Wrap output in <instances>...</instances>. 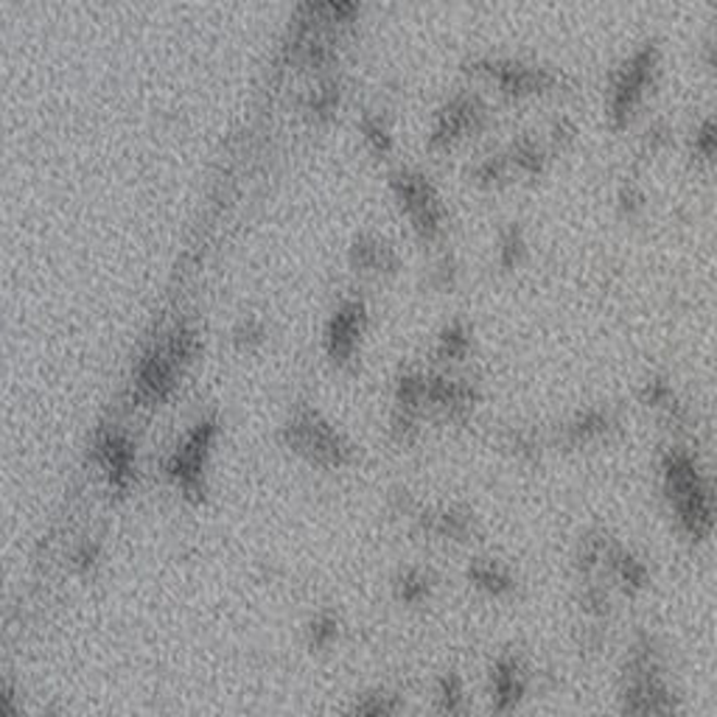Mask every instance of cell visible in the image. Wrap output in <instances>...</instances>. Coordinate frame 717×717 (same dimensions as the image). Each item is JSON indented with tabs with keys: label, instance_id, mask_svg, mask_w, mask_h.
I'll return each instance as SVG.
<instances>
[{
	"label": "cell",
	"instance_id": "cell-34",
	"mask_svg": "<svg viewBox=\"0 0 717 717\" xmlns=\"http://www.w3.org/2000/svg\"><path fill=\"white\" fill-rule=\"evenodd\" d=\"M0 717H23L20 695L12 684L0 681Z\"/></svg>",
	"mask_w": 717,
	"mask_h": 717
},
{
	"label": "cell",
	"instance_id": "cell-21",
	"mask_svg": "<svg viewBox=\"0 0 717 717\" xmlns=\"http://www.w3.org/2000/svg\"><path fill=\"white\" fill-rule=\"evenodd\" d=\"M435 588V572L424 567L404 569V572H398L396 581H392V594H396V600L404 603V606H424L426 600H432Z\"/></svg>",
	"mask_w": 717,
	"mask_h": 717
},
{
	"label": "cell",
	"instance_id": "cell-12",
	"mask_svg": "<svg viewBox=\"0 0 717 717\" xmlns=\"http://www.w3.org/2000/svg\"><path fill=\"white\" fill-rule=\"evenodd\" d=\"M415 527L424 535L440 538V542L465 544L476 535V519L469 508L449 505V508H421L410 515Z\"/></svg>",
	"mask_w": 717,
	"mask_h": 717
},
{
	"label": "cell",
	"instance_id": "cell-2",
	"mask_svg": "<svg viewBox=\"0 0 717 717\" xmlns=\"http://www.w3.org/2000/svg\"><path fill=\"white\" fill-rule=\"evenodd\" d=\"M681 695L667 679L665 656L653 636L640 633L622 665V717H681Z\"/></svg>",
	"mask_w": 717,
	"mask_h": 717
},
{
	"label": "cell",
	"instance_id": "cell-29",
	"mask_svg": "<svg viewBox=\"0 0 717 717\" xmlns=\"http://www.w3.org/2000/svg\"><path fill=\"white\" fill-rule=\"evenodd\" d=\"M692 151L704 160V163H712L715 160V121L706 118L704 124L695 130V137H692Z\"/></svg>",
	"mask_w": 717,
	"mask_h": 717
},
{
	"label": "cell",
	"instance_id": "cell-15",
	"mask_svg": "<svg viewBox=\"0 0 717 717\" xmlns=\"http://www.w3.org/2000/svg\"><path fill=\"white\" fill-rule=\"evenodd\" d=\"M96 460L116 488H130L135 479V446L124 432H101L96 440Z\"/></svg>",
	"mask_w": 717,
	"mask_h": 717
},
{
	"label": "cell",
	"instance_id": "cell-11",
	"mask_svg": "<svg viewBox=\"0 0 717 717\" xmlns=\"http://www.w3.org/2000/svg\"><path fill=\"white\" fill-rule=\"evenodd\" d=\"M479 404V390L471 378H454L446 373H426V406L443 412L449 421L463 424Z\"/></svg>",
	"mask_w": 717,
	"mask_h": 717
},
{
	"label": "cell",
	"instance_id": "cell-8",
	"mask_svg": "<svg viewBox=\"0 0 717 717\" xmlns=\"http://www.w3.org/2000/svg\"><path fill=\"white\" fill-rule=\"evenodd\" d=\"M216 426L214 417L208 421H199L189 435L183 437V443L177 446L174 454L169 457L166 471H169V479L177 485V490H183V496L199 502L205 496V465H208L210 446L216 440Z\"/></svg>",
	"mask_w": 717,
	"mask_h": 717
},
{
	"label": "cell",
	"instance_id": "cell-26",
	"mask_svg": "<svg viewBox=\"0 0 717 717\" xmlns=\"http://www.w3.org/2000/svg\"><path fill=\"white\" fill-rule=\"evenodd\" d=\"M471 177H474V183L483 185V189H496V185L508 183L510 177H513V166H510L508 155L499 151V155H490L485 157V160H479V163L474 166V171H471Z\"/></svg>",
	"mask_w": 717,
	"mask_h": 717
},
{
	"label": "cell",
	"instance_id": "cell-6",
	"mask_svg": "<svg viewBox=\"0 0 717 717\" xmlns=\"http://www.w3.org/2000/svg\"><path fill=\"white\" fill-rule=\"evenodd\" d=\"M390 189L396 194L398 205L406 210L417 239L426 244H437L446 233V205L437 194L429 177H424L415 169H398L390 177Z\"/></svg>",
	"mask_w": 717,
	"mask_h": 717
},
{
	"label": "cell",
	"instance_id": "cell-25",
	"mask_svg": "<svg viewBox=\"0 0 717 717\" xmlns=\"http://www.w3.org/2000/svg\"><path fill=\"white\" fill-rule=\"evenodd\" d=\"M527 258V235H524L522 224H508L499 235V267L515 269L522 267Z\"/></svg>",
	"mask_w": 717,
	"mask_h": 717
},
{
	"label": "cell",
	"instance_id": "cell-18",
	"mask_svg": "<svg viewBox=\"0 0 717 717\" xmlns=\"http://www.w3.org/2000/svg\"><path fill=\"white\" fill-rule=\"evenodd\" d=\"M465 578H469L471 586L479 588L488 597H496V600L513 597L519 592V578L502 561H494V558H474L465 569Z\"/></svg>",
	"mask_w": 717,
	"mask_h": 717
},
{
	"label": "cell",
	"instance_id": "cell-35",
	"mask_svg": "<svg viewBox=\"0 0 717 717\" xmlns=\"http://www.w3.org/2000/svg\"><path fill=\"white\" fill-rule=\"evenodd\" d=\"M574 135H578V130H574L572 121L561 118V121H555L552 130H549V146H552V149H563V146L572 144Z\"/></svg>",
	"mask_w": 717,
	"mask_h": 717
},
{
	"label": "cell",
	"instance_id": "cell-4",
	"mask_svg": "<svg viewBox=\"0 0 717 717\" xmlns=\"http://www.w3.org/2000/svg\"><path fill=\"white\" fill-rule=\"evenodd\" d=\"M661 65V48L659 42H642L631 57L625 59V65L613 73L611 96H608V118L617 130L631 126L633 116L645 101L647 90L656 85Z\"/></svg>",
	"mask_w": 717,
	"mask_h": 717
},
{
	"label": "cell",
	"instance_id": "cell-30",
	"mask_svg": "<svg viewBox=\"0 0 717 717\" xmlns=\"http://www.w3.org/2000/svg\"><path fill=\"white\" fill-rule=\"evenodd\" d=\"M617 203H620L622 216L633 219V216H640L642 208H645V194L633 183H622L620 185V196H617Z\"/></svg>",
	"mask_w": 717,
	"mask_h": 717
},
{
	"label": "cell",
	"instance_id": "cell-20",
	"mask_svg": "<svg viewBox=\"0 0 717 717\" xmlns=\"http://www.w3.org/2000/svg\"><path fill=\"white\" fill-rule=\"evenodd\" d=\"M432 709L437 717H465L469 712V692L460 672L449 670L435 681V695H432Z\"/></svg>",
	"mask_w": 717,
	"mask_h": 717
},
{
	"label": "cell",
	"instance_id": "cell-23",
	"mask_svg": "<svg viewBox=\"0 0 717 717\" xmlns=\"http://www.w3.org/2000/svg\"><path fill=\"white\" fill-rule=\"evenodd\" d=\"M358 130H362V137H365L367 149H370L373 155L390 157L392 132L390 124H387V118L381 116V112H365L362 121H358Z\"/></svg>",
	"mask_w": 717,
	"mask_h": 717
},
{
	"label": "cell",
	"instance_id": "cell-36",
	"mask_svg": "<svg viewBox=\"0 0 717 717\" xmlns=\"http://www.w3.org/2000/svg\"><path fill=\"white\" fill-rule=\"evenodd\" d=\"M46 717H68V715H62V712H48Z\"/></svg>",
	"mask_w": 717,
	"mask_h": 717
},
{
	"label": "cell",
	"instance_id": "cell-10",
	"mask_svg": "<svg viewBox=\"0 0 717 717\" xmlns=\"http://www.w3.org/2000/svg\"><path fill=\"white\" fill-rule=\"evenodd\" d=\"M367 328V306L362 297H348L337 306L326 331L328 356L340 367H351L356 362L362 333Z\"/></svg>",
	"mask_w": 717,
	"mask_h": 717
},
{
	"label": "cell",
	"instance_id": "cell-5",
	"mask_svg": "<svg viewBox=\"0 0 717 717\" xmlns=\"http://www.w3.org/2000/svg\"><path fill=\"white\" fill-rule=\"evenodd\" d=\"M465 73L479 76L490 85L499 87L508 98L530 96H547L563 85V76L552 71V68L533 65V62H522V59H505V57H476L465 62Z\"/></svg>",
	"mask_w": 717,
	"mask_h": 717
},
{
	"label": "cell",
	"instance_id": "cell-16",
	"mask_svg": "<svg viewBox=\"0 0 717 717\" xmlns=\"http://www.w3.org/2000/svg\"><path fill=\"white\" fill-rule=\"evenodd\" d=\"M353 272L365 275V278H378V275H392L401 267L398 250L387 242L385 235L378 233H362L353 242L351 255H348Z\"/></svg>",
	"mask_w": 717,
	"mask_h": 717
},
{
	"label": "cell",
	"instance_id": "cell-17",
	"mask_svg": "<svg viewBox=\"0 0 717 717\" xmlns=\"http://www.w3.org/2000/svg\"><path fill=\"white\" fill-rule=\"evenodd\" d=\"M640 398H642V404L659 412L661 421L670 424V429L690 432V426H692L690 406H686L684 401L676 396V390H672V385L667 381V378H661V376L647 378L645 387H642V392H640Z\"/></svg>",
	"mask_w": 717,
	"mask_h": 717
},
{
	"label": "cell",
	"instance_id": "cell-13",
	"mask_svg": "<svg viewBox=\"0 0 717 717\" xmlns=\"http://www.w3.org/2000/svg\"><path fill=\"white\" fill-rule=\"evenodd\" d=\"M603 574L631 597H636L651 586V567L645 563V558H640L631 547L613 542V538L608 542L606 558H603Z\"/></svg>",
	"mask_w": 717,
	"mask_h": 717
},
{
	"label": "cell",
	"instance_id": "cell-24",
	"mask_svg": "<svg viewBox=\"0 0 717 717\" xmlns=\"http://www.w3.org/2000/svg\"><path fill=\"white\" fill-rule=\"evenodd\" d=\"M471 351V331L465 326V320H451L449 326L440 331L437 337L435 353L440 358H451V362H460V358L469 356Z\"/></svg>",
	"mask_w": 717,
	"mask_h": 717
},
{
	"label": "cell",
	"instance_id": "cell-3",
	"mask_svg": "<svg viewBox=\"0 0 717 717\" xmlns=\"http://www.w3.org/2000/svg\"><path fill=\"white\" fill-rule=\"evenodd\" d=\"M283 440L294 454H301L312 465L340 471L356 460L351 440L312 406H301L283 429Z\"/></svg>",
	"mask_w": 717,
	"mask_h": 717
},
{
	"label": "cell",
	"instance_id": "cell-9",
	"mask_svg": "<svg viewBox=\"0 0 717 717\" xmlns=\"http://www.w3.org/2000/svg\"><path fill=\"white\" fill-rule=\"evenodd\" d=\"M530 684H533V672L524 656L519 653H502L496 656L488 672V701L490 712L496 717H510L522 709L527 701Z\"/></svg>",
	"mask_w": 717,
	"mask_h": 717
},
{
	"label": "cell",
	"instance_id": "cell-19",
	"mask_svg": "<svg viewBox=\"0 0 717 717\" xmlns=\"http://www.w3.org/2000/svg\"><path fill=\"white\" fill-rule=\"evenodd\" d=\"M513 166V174H524V177H538L544 174L549 163V146L544 141H538L535 135L524 132L510 144V149L505 151Z\"/></svg>",
	"mask_w": 717,
	"mask_h": 717
},
{
	"label": "cell",
	"instance_id": "cell-31",
	"mask_svg": "<svg viewBox=\"0 0 717 717\" xmlns=\"http://www.w3.org/2000/svg\"><path fill=\"white\" fill-rule=\"evenodd\" d=\"M670 124H667L665 118H659V121H653L651 126H647V132L642 135V149L645 151H659L665 149L667 144H670Z\"/></svg>",
	"mask_w": 717,
	"mask_h": 717
},
{
	"label": "cell",
	"instance_id": "cell-7",
	"mask_svg": "<svg viewBox=\"0 0 717 717\" xmlns=\"http://www.w3.org/2000/svg\"><path fill=\"white\" fill-rule=\"evenodd\" d=\"M488 126V107L476 93L460 90L446 101L435 116L429 132V151H451L457 144L479 135Z\"/></svg>",
	"mask_w": 717,
	"mask_h": 717
},
{
	"label": "cell",
	"instance_id": "cell-22",
	"mask_svg": "<svg viewBox=\"0 0 717 717\" xmlns=\"http://www.w3.org/2000/svg\"><path fill=\"white\" fill-rule=\"evenodd\" d=\"M404 698L392 690H367L353 698L345 717H401Z\"/></svg>",
	"mask_w": 717,
	"mask_h": 717
},
{
	"label": "cell",
	"instance_id": "cell-33",
	"mask_svg": "<svg viewBox=\"0 0 717 717\" xmlns=\"http://www.w3.org/2000/svg\"><path fill=\"white\" fill-rule=\"evenodd\" d=\"M337 105H340V85H326L317 90V96L312 98V110L317 112V116H331V112H337Z\"/></svg>",
	"mask_w": 717,
	"mask_h": 717
},
{
	"label": "cell",
	"instance_id": "cell-32",
	"mask_svg": "<svg viewBox=\"0 0 717 717\" xmlns=\"http://www.w3.org/2000/svg\"><path fill=\"white\" fill-rule=\"evenodd\" d=\"M454 281H457V264H454V258H451V255H443V258H440V262L435 264V269H432L429 283L435 289H440V292H446V289L454 287Z\"/></svg>",
	"mask_w": 717,
	"mask_h": 717
},
{
	"label": "cell",
	"instance_id": "cell-1",
	"mask_svg": "<svg viewBox=\"0 0 717 717\" xmlns=\"http://www.w3.org/2000/svg\"><path fill=\"white\" fill-rule=\"evenodd\" d=\"M659 479L684 538L704 544L715 527V494L698 457L686 446H667L659 457Z\"/></svg>",
	"mask_w": 717,
	"mask_h": 717
},
{
	"label": "cell",
	"instance_id": "cell-27",
	"mask_svg": "<svg viewBox=\"0 0 717 717\" xmlns=\"http://www.w3.org/2000/svg\"><path fill=\"white\" fill-rule=\"evenodd\" d=\"M340 620H337V613L331 611H320L308 622V647L312 651H331L340 640Z\"/></svg>",
	"mask_w": 717,
	"mask_h": 717
},
{
	"label": "cell",
	"instance_id": "cell-28",
	"mask_svg": "<svg viewBox=\"0 0 717 717\" xmlns=\"http://www.w3.org/2000/svg\"><path fill=\"white\" fill-rule=\"evenodd\" d=\"M505 443H508V449H513V454L527 457V460H535L542 454V437L535 435L533 429H510Z\"/></svg>",
	"mask_w": 717,
	"mask_h": 717
},
{
	"label": "cell",
	"instance_id": "cell-14",
	"mask_svg": "<svg viewBox=\"0 0 717 717\" xmlns=\"http://www.w3.org/2000/svg\"><path fill=\"white\" fill-rule=\"evenodd\" d=\"M617 426H620V417H617L613 410H608V406H586V410L574 412L567 424L561 426L558 440L569 446V449H583V446L606 440Z\"/></svg>",
	"mask_w": 717,
	"mask_h": 717
}]
</instances>
